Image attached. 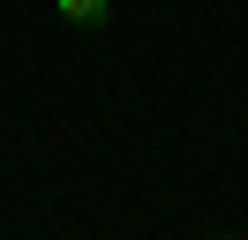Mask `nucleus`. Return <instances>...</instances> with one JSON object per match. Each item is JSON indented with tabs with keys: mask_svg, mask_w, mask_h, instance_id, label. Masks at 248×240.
<instances>
[{
	"mask_svg": "<svg viewBox=\"0 0 248 240\" xmlns=\"http://www.w3.org/2000/svg\"><path fill=\"white\" fill-rule=\"evenodd\" d=\"M106 15H113V0H61L68 30H106Z\"/></svg>",
	"mask_w": 248,
	"mask_h": 240,
	"instance_id": "1",
	"label": "nucleus"
},
{
	"mask_svg": "<svg viewBox=\"0 0 248 240\" xmlns=\"http://www.w3.org/2000/svg\"><path fill=\"white\" fill-rule=\"evenodd\" d=\"M218 240H241V233H218Z\"/></svg>",
	"mask_w": 248,
	"mask_h": 240,
	"instance_id": "2",
	"label": "nucleus"
}]
</instances>
